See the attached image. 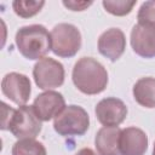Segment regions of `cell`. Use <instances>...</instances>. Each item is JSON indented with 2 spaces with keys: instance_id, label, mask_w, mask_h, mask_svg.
Segmentation results:
<instances>
[{
  "instance_id": "6da1fadb",
  "label": "cell",
  "mask_w": 155,
  "mask_h": 155,
  "mask_svg": "<svg viewBox=\"0 0 155 155\" xmlns=\"http://www.w3.org/2000/svg\"><path fill=\"white\" fill-rule=\"evenodd\" d=\"M1 107V130H8L18 139L35 138L41 132V120L35 114L33 107L21 105L18 109H13L4 102Z\"/></svg>"
},
{
  "instance_id": "7a4b0ae2",
  "label": "cell",
  "mask_w": 155,
  "mask_h": 155,
  "mask_svg": "<svg viewBox=\"0 0 155 155\" xmlns=\"http://www.w3.org/2000/svg\"><path fill=\"white\" fill-rule=\"evenodd\" d=\"M71 79L80 92L93 96L105 90L108 85V71L97 59L92 57H81L74 64Z\"/></svg>"
},
{
  "instance_id": "3957f363",
  "label": "cell",
  "mask_w": 155,
  "mask_h": 155,
  "mask_svg": "<svg viewBox=\"0 0 155 155\" xmlns=\"http://www.w3.org/2000/svg\"><path fill=\"white\" fill-rule=\"evenodd\" d=\"M19 53L29 61H40L51 50V33L41 24L21 27L15 38Z\"/></svg>"
},
{
  "instance_id": "277c9868",
  "label": "cell",
  "mask_w": 155,
  "mask_h": 155,
  "mask_svg": "<svg viewBox=\"0 0 155 155\" xmlns=\"http://www.w3.org/2000/svg\"><path fill=\"white\" fill-rule=\"evenodd\" d=\"M90 127V116L87 111L80 105H67L63 111L54 117L53 128L63 137L82 136Z\"/></svg>"
},
{
  "instance_id": "5b68a950",
  "label": "cell",
  "mask_w": 155,
  "mask_h": 155,
  "mask_svg": "<svg viewBox=\"0 0 155 155\" xmlns=\"http://www.w3.org/2000/svg\"><path fill=\"white\" fill-rule=\"evenodd\" d=\"M81 33L70 23H59L51 31V51L62 58L74 57L81 48Z\"/></svg>"
},
{
  "instance_id": "8992f818",
  "label": "cell",
  "mask_w": 155,
  "mask_h": 155,
  "mask_svg": "<svg viewBox=\"0 0 155 155\" xmlns=\"http://www.w3.org/2000/svg\"><path fill=\"white\" fill-rule=\"evenodd\" d=\"M64 75L63 64L50 57L38 61L33 68V78L36 86L46 91L61 87L64 84Z\"/></svg>"
},
{
  "instance_id": "52a82bcc",
  "label": "cell",
  "mask_w": 155,
  "mask_h": 155,
  "mask_svg": "<svg viewBox=\"0 0 155 155\" xmlns=\"http://www.w3.org/2000/svg\"><path fill=\"white\" fill-rule=\"evenodd\" d=\"M2 94L17 105H25L31 93L30 80L21 73H8L1 80Z\"/></svg>"
},
{
  "instance_id": "ba28073f",
  "label": "cell",
  "mask_w": 155,
  "mask_h": 155,
  "mask_svg": "<svg viewBox=\"0 0 155 155\" xmlns=\"http://www.w3.org/2000/svg\"><path fill=\"white\" fill-rule=\"evenodd\" d=\"M94 113L103 126H119L127 116V107L119 98L107 97L97 103Z\"/></svg>"
},
{
  "instance_id": "9c48e42d",
  "label": "cell",
  "mask_w": 155,
  "mask_h": 155,
  "mask_svg": "<svg viewBox=\"0 0 155 155\" xmlns=\"http://www.w3.org/2000/svg\"><path fill=\"white\" fill-rule=\"evenodd\" d=\"M31 107L41 121H50L58 116L67 105L63 94L51 90L40 93Z\"/></svg>"
},
{
  "instance_id": "30bf717a",
  "label": "cell",
  "mask_w": 155,
  "mask_h": 155,
  "mask_svg": "<svg viewBox=\"0 0 155 155\" xmlns=\"http://www.w3.org/2000/svg\"><path fill=\"white\" fill-rule=\"evenodd\" d=\"M131 46L142 58L155 57V25L137 23L131 30Z\"/></svg>"
},
{
  "instance_id": "8fae6325",
  "label": "cell",
  "mask_w": 155,
  "mask_h": 155,
  "mask_svg": "<svg viewBox=\"0 0 155 155\" xmlns=\"http://www.w3.org/2000/svg\"><path fill=\"white\" fill-rule=\"evenodd\" d=\"M98 51L110 62H116L125 52L126 38L121 29L110 28L98 38Z\"/></svg>"
},
{
  "instance_id": "7c38bea8",
  "label": "cell",
  "mask_w": 155,
  "mask_h": 155,
  "mask_svg": "<svg viewBox=\"0 0 155 155\" xmlns=\"http://www.w3.org/2000/svg\"><path fill=\"white\" fill-rule=\"evenodd\" d=\"M119 148L121 155H144L148 149V136L138 127L121 130Z\"/></svg>"
},
{
  "instance_id": "4fadbf2b",
  "label": "cell",
  "mask_w": 155,
  "mask_h": 155,
  "mask_svg": "<svg viewBox=\"0 0 155 155\" xmlns=\"http://www.w3.org/2000/svg\"><path fill=\"white\" fill-rule=\"evenodd\" d=\"M121 128L117 126H103L96 133L94 145L98 155H121L119 148Z\"/></svg>"
},
{
  "instance_id": "5bb4252c",
  "label": "cell",
  "mask_w": 155,
  "mask_h": 155,
  "mask_svg": "<svg viewBox=\"0 0 155 155\" xmlns=\"http://www.w3.org/2000/svg\"><path fill=\"white\" fill-rule=\"evenodd\" d=\"M134 101L144 108H155V78L145 76L137 80L132 90Z\"/></svg>"
},
{
  "instance_id": "9a60e30c",
  "label": "cell",
  "mask_w": 155,
  "mask_h": 155,
  "mask_svg": "<svg viewBox=\"0 0 155 155\" xmlns=\"http://www.w3.org/2000/svg\"><path fill=\"white\" fill-rule=\"evenodd\" d=\"M12 155H47L46 148L35 138L18 139L12 147Z\"/></svg>"
},
{
  "instance_id": "2e32d148",
  "label": "cell",
  "mask_w": 155,
  "mask_h": 155,
  "mask_svg": "<svg viewBox=\"0 0 155 155\" xmlns=\"http://www.w3.org/2000/svg\"><path fill=\"white\" fill-rule=\"evenodd\" d=\"M45 1L35 0H15L12 2V8L15 13L22 18H30L39 13L44 7Z\"/></svg>"
},
{
  "instance_id": "e0dca14e",
  "label": "cell",
  "mask_w": 155,
  "mask_h": 155,
  "mask_svg": "<svg viewBox=\"0 0 155 155\" xmlns=\"http://www.w3.org/2000/svg\"><path fill=\"white\" fill-rule=\"evenodd\" d=\"M136 2L137 1H134V0H132V1H127V0H103L102 5H103L104 10L107 12H109L110 15L122 17V16L128 15L132 11Z\"/></svg>"
},
{
  "instance_id": "ac0fdd59",
  "label": "cell",
  "mask_w": 155,
  "mask_h": 155,
  "mask_svg": "<svg viewBox=\"0 0 155 155\" xmlns=\"http://www.w3.org/2000/svg\"><path fill=\"white\" fill-rule=\"evenodd\" d=\"M138 23L155 25V0L145 1L140 5L137 15Z\"/></svg>"
},
{
  "instance_id": "d6986e66",
  "label": "cell",
  "mask_w": 155,
  "mask_h": 155,
  "mask_svg": "<svg viewBox=\"0 0 155 155\" xmlns=\"http://www.w3.org/2000/svg\"><path fill=\"white\" fill-rule=\"evenodd\" d=\"M67 8H69L70 11H84L87 7H90L93 2L92 1H75V0H64L62 2Z\"/></svg>"
},
{
  "instance_id": "ffe728a7",
  "label": "cell",
  "mask_w": 155,
  "mask_h": 155,
  "mask_svg": "<svg viewBox=\"0 0 155 155\" xmlns=\"http://www.w3.org/2000/svg\"><path fill=\"white\" fill-rule=\"evenodd\" d=\"M75 155H96V153L90 148H82L75 153Z\"/></svg>"
},
{
  "instance_id": "44dd1931",
  "label": "cell",
  "mask_w": 155,
  "mask_h": 155,
  "mask_svg": "<svg viewBox=\"0 0 155 155\" xmlns=\"http://www.w3.org/2000/svg\"><path fill=\"white\" fill-rule=\"evenodd\" d=\"M153 155H155V143H154V148H153Z\"/></svg>"
}]
</instances>
